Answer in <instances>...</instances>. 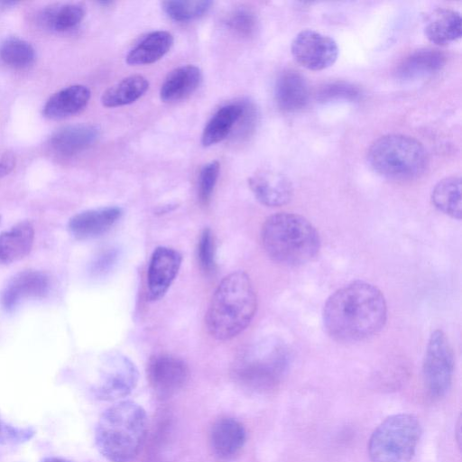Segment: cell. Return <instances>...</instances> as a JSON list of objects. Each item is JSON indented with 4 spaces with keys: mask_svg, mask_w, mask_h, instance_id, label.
<instances>
[{
    "mask_svg": "<svg viewBox=\"0 0 462 462\" xmlns=\"http://www.w3.org/2000/svg\"><path fill=\"white\" fill-rule=\"evenodd\" d=\"M324 328L335 340L356 342L376 335L387 319L383 292L374 284L355 281L335 291L322 312Z\"/></svg>",
    "mask_w": 462,
    "mask_h": 462,
    "instance_id": "6da1fadb",
    "label": "cell"
},
{
    "mask_svg": "<svg viewBox=\"0 0 462 462\" xmlns=\"http://www.w3.org/2000/svg\"><path fill=\"white\" fill-rule=\"evenodd\" d=\"M257 296L248 274L243 271L222 279L209 301L205 325L215 339L225 341L243 332L254 319Z\"/></svg>",
    "mask_w": 462,
    "mask_h": 462,
    "instance_id": "7a4b0ae2",
    "label": "cell"
},
{
    "mask_svg": "<svg viewBox=\"0 0 462 462\" xmlns=\"http://www.w3.org/2000/svg\"><path fill=\"white\" fill-rule=\"evenodd\" d=\"M144 409L132 401H121L101 414L95 430L97 449L110 462H130L141 451L147 435Z\"/></svg>",
    "mask_w": 462,
    "mask_h": 462,
    "instance_id": "3957f363",
    "label": "cell"
},
{
    "mask_svg": "<svg viewBox=\"0 0 462 462\" xmlns=\"http://www.w3.org/2000/svg\"><path fill=\"white\" fill-rule=\"evenodd\" d=\"M261 241L268 256L286 266H300L319 254L320 237L304 217L289 212L270 216L261 230Z\"/></svg>",
    "mask_w": 462,
    "mask_h": 462,
    "instance_id": "277c9868",
    "label": "cell"
},
{
    "mask_svg": "<svg viewBox=\"0 0 462 462\" xmlns=\"http://www.w3.org/2000/svg\"><path fill=\"white\" fill-rule=\"evenodd\" d=\"M367 162L379 175L393 180H409L420 176L428 163L422 143L400 134L375 140L368 149Z\"/></svg>",
    "mask_w": 462,
    "mask_h": 462,
    "instance_id": "5b68a950",
    "label": "cell"
},
{
    "mask_svg": "<svg viewBox=\"0 0 462 462\" xmlns=\"http://www.w3.org/2000/svg\"><path fill=\"white\" fill-rule=\"evenodd\" d=\"M288 365V353L282 344L264 339L248 346L236 358L234 373L245 387L266 391L278 384Z\"/></svg>",
    "mask_w": 462,
    "mask_h": 462,
    "instance_id": "8992f818",
    "label": "cell"
},
{
    "mask_svg": "<svg viewBox=\"0 0 462 462\" xmlns=\"http://www.w3.org/2000/svg\"><path fill=\"white\" fill-rule=\"evenodd\" d=\"M421 435L417 417L398 413L387 417L372 433L368 454L372 462H411Z\"/></svg>",
    "mask_w": 462,
    "mask_h": 462,
    "instance_id": "52a82bcc",
    "label": "cell"
},
{
    "mask_svg": "<svg viewBox=\"0 0 462 462\" xmlns=\"http://www.w3.org/2000/svg\"><path fill=\"white\" fill-rule=\"evenodd\" d=\"M454 373V354L446 334L437 329L428 340L422 365L424 383L432 398H441L449 390Z\"/></svg>",
    "mask_w": 462,
    "mask_h": 462,
    "instance_id": "ba28073f",
    "label": "cell"
},
{
    "mask_svg": "<svg viewBox=\"0 0 462 462\" xmlns=\"http://www.w3.org/2000/svg\"><path fill=\"white\" fill-rule=\"evenodd\" d=\"M138 378V370L127 356L111 352L105 359L99 380L94 387L95 394L105 401L123 398L135 388Z\"/></svg>",
    "mask_w": 462,
    "mask_h": 462,
    "instance_id": "9c48e42d",
    "label": "cell"
},
{
    "mask_svg": "<svg viewBox=\"0 0 462 462\" xmlns=\"http://www.w3.org/2000/svg\"><path fill=\"white\" fill-rule=\"evenodd\" d=\"M296 61L311 70H321L331 66L338 56L337 42L329 36L311 29L300 31L291 44Z\"/></svg>",
    "mask_w": 462,
    "mask_h": 462,
    "instance_id": "30bf717a",
    "label": "cell"
},
{
    "mask_svg": "<svg viewBox=\"0 0 462 462\" xmlns=\"http://www.w3.org/2000/svg\"><path fill=\"white\" fill-rule=\"evenodd\" d=\"M147 375L157 394L170 396L185 385L189 378V368L187 364L176 356L158 354L151 357Z\"/></svg>",
    "mask_w": 462,
    "mask_h": 462,
    "instance_id": "8fae6325",
    "label": "cell"
},
{
    "mask_svg": "<svg viewBox=\"0 0 462 462\" xmlns=\"http://www.w3.org/2000/svg\"><path fill=\"white\" fill-rule=\"evenodd\" d=\"M182 261L175 249L159 246L152 252L147 269V291L151 300H158L176 278Z\"/></svg>",
    "mask_w": 462,
    "mask_h": 462,
    "instance_id": "7c38bea8",
    "label": "cell"
},
{
    "mask_svg": "<svg viewBox=\"0 0 462 462\" xmlns=\"http://www.w3.org/2000/svg\"><path fill=\"white\" fill-rule=\"evenodd\" d=\"M248 183L257 200L267 207L283 206L293 196L289 178L275 171H259L249 178Z\"/></svg>",
    "mask_w": 462,
    "mask_h": 462,
    "instance_id": "4fadbf2b",
    "label": "cell"
},
{
    "mask_svg": "<svg viewBox=\"0 0 462 462\" xmlns=\"http://www.w3.org/2000/svg\"><path fill=\"white\" fill-rule=\"evenodd\" d=\"M121 216L122 209L118 207L85 210L69 219V229L78 239L97 237L107 232Z\"/></svg>",
    "mask_w": 462,
    "mask_h": 462,
    "instance_id": "5bb4252c",
    "label": "cell"
},
{
    "mask_svg": "<svg viewBox=\"0 0 462 462\" xmlns=\"http://www.w3.org/2000/svg\"><path fill=\"white\" fill-rule=\"evenodd\" d=\"M48 277L37 271H24L12 278L3 291L1 301L7 310L23 300L44 296L49 291Z\"/></svg>",
    "mask_w": 462,
    "mask_h": 462,
    "instance_id": "9a60e30c",
    "label": "cell"
},
{
    "mask_svg": "<svg viewBox=\"0 0 462 462\" xmlns=\"http://www.w3.org/2000/svg\"><path fill=\"white\" fill-rule=\"evenodd\" d=\"M210 445L220 458L228 459L239 453L246 440L244 425L231 417L216 420L210 430Z\"/></svg>",
    "mask_w": 462,
    "mask_h": 462,
    "instance_id": "2e32d148",
    "label": "cell"
},
{
    "mask_svg": "<svg viewBox=\"0 0 462 462\" xmlns=\"http://www.w3.org/2000/svg\"><path fill=\"white\" fill-rule=\"evenodd\" d=\"M274 97L280 109L285 112H297L307 106L310 100V88L300 73L289 69L278 77Z\"/></svg>",
    "mask_w": 462,
    "mask_h": 462,
    "instance_id": "e0dca14e",
    "label": "cell"
},
{
    "mask_svg": "<svg viewBox=\"0 0 462 462\" xmlns=\"http://www.w3.org/2000/svg\"><path fill=\"white\" fill-rule=\"evenodd\" d=\"M98 129L91 125H72L57 130L50 139L53 151L63 156L77 154L98 138Z\"/></svg>",
    "mask_w": 462,
    "mask_h": 462,
    "instance_id": "ac0fdd59",
    "label": "cell"
},
{
    "mask_svg": "<svg viewBox=\"0 0 462 462\" xmlns=\"http://www.w3.org/2000/svg\"><path fill=\"white\" fill-rule=\"evenodd\" d=\"M424 33L430 42L440 46L459 39L462 33L460 14L445 7L433 10L427 18Z\"/></svg>",
    "mask_w": 462,
    "mask_h": 462,
    "instance_id": "d6986e66",
    "label": "cell"
},
{
    "mask_svg": "<svg viewBox=\"0 0 462 462\" xmlns=\"http://www.w3.org/2000/svg\"><path fill=\"white\" fill-rule=\"evenodd\" d=\"M202 72L194 65H183L171 70L163 81L160 97L165 103L182 100L190 96L200 85Z\"/></svg>",
    "mask_w": 462,
    "mask_h": 462,
    "instance_id": "ffe728a7",
    "label": "cell"
},
{
    "mask_svg": "<svg viewBox=\"0 0 462 462\" xmlns=\"http://www.w3.org/2000/svg\"><path fill=\"white\" fill-rule=\"evenodd\" d=\"M90 90L84 85H72L52 95L43 106L50 119H62L80 112L88 105Z\"/></svg>",
    "mask_w": 462,
    "mask_h": 462,
    "instance_id": "44dd1931",
    "label": "cell"
},
{
    "mask_svg": "<svg viewBox=\"0 0 462 462\" xmlns=\"http://www.w3.org/2000/svg\"><path fill=\"white\" fill-rule=\"evenodd\" d=\"M34 229L22 221L0 234V263H11L27 255L33 245Z\"/></svg>",
    "mask_w": 462,
    "mask_h": 462,
    "instance_id": "7402d4cb",
    "label": "cell"
},
{
    "mask_svg": "<svg viewBox=\"0 0 462 462\" xmlns=\"http://www.w3.org/2000/svg\"><path fill=\"white\" fill-rule=\"evenodd\" d=\"M446 56L438 49L422 48L406 56L399 64L396 75L402 79H412L439 71L445 64Z\"/></svg>",
    "mask_w": 462,
    "mask_h": 462,
    "instance_id": "603a6c76",
    "label": "cell"
},
{
    "mask_svg": "<svg viewBox=\"0 0 462 462\" xmlns=\"http://www.w3.org/2000/svg\"><path fill=\"white\" fill-rule=\"evenodd\" d=\"M247 105L248 103H231L220 107L203 130L202 145L208 147L223 141L236 123L244 117Z\"/></svg>",
    "mask_w": 462,
    "mask_h": 462,
    "instance_id": "cb8c5ba5",
    "label": "cell"
},
{
    "mask_svg": "<svg viewBox=\"0 0 462 462\" xmlns=\"http://www.w3.org/2000/svg\"><path fill=\"white\" fill-rule=\"evenodd\" d=\"M173 36L166 31H155L146 35L127 54L129 65H146L162 59L171 48Z\"/></svg>",
    "mask_w": 462,
    "mask_h": 462,
    "instance_id": "d4e9b609",
    "label": "cell"
},
{
    "mask_svg": "<svg viewBox=\"0 0 462 462\" xmlns=\"http://www.w3.org/2000/svg\"><path fill=\"white\" fill-rule=\"evenodd\" d=\"M148 88L149 82L143 76H129L106 89L101 102L106 107L129 105L139 99Z\"/></svg>",
    "mask_w": 462,
    "mask_h": 462,
    "instance_id": "484cf974",
    "label": "cell"
},
{
    "mask_svg": "<svg viewBox=\"0 0 462 462\" xmlns=\"http://www.w3.org/2000/svg\"><path fill=\"white\" fill-rule=\"evenodd\" d=\"M433 205L445 215L460 219L461 207V178L449 176L439 180L431 192Z\"/></svg>",
    "mask_w": 462,
    "mask_h": 462,
    "instance_id": "4316f807",
    "label": "cell"
},
{
    "mask_svg": "<svg viewBox=\"0 0 462 462\" xmlns=\"http://www.w3.org/2000/svg\"><path fill=\"white\" fill-rule=\"evenodd\" d=\"M85 16L83 6L78 4L51 5L41 14V22L55 32H67L75 28Z\"/></svg>",
    "mask_w": 462,
    "mask_h": 462,
    "instance_id": "83f0119b",
    "label": "cell"
},
{
    "mask_svg": "<svg viewBox=\"0 0 462 462\" xmlns=\"http://www.w3.org/2000/svg\"><path fill=\"white\" fill-rule=\"evenodd\" d=\"M35 59L33 47L19 38H8L0 45V60L6 65L23 69L31 65Z\"/></svg>",
    "mask_w": 462,
    "mask_h": 462,
    "instance_id": "f1b7e54d",
    "label": "cell"
},
{
    "mask_svg": "<svg viewBox=\"0 0 462 462\" xmlns=\"http://www.w3.org/2000/svg\"><path fill=\"white\" fill-rule=\"evenodd\" d=\"M211 1H164L162 9L165 14L174 21L186 22L199 18L210 8Z\"/></svg>",
    "mask_w": 462,
    "mask_h": 462,
    "instance_id": "f546056e",
    "label": "cell"
},
{
    "mask_svg": "<svg viewBox=\"0 0 462 462\" xmlns=\"http://www.w3.org/2000/svg\"><path fill=\"white\" fill-rule=\"evenodd\" d=\"M360 90L356 86L345 82H329L319 88L316 98L319 102L327 103L338 100L355 101L360 97Z\"/></svg>",
    "mask_w": 462,
    "mask_h": 462,
    "instance_id": "4dcf8cb0",
    "label": "cell"
},
{
    "mask_svg": "<svg viewBox=\"0 0 462 462\" xmlns=\"http://www.w3.org/2000/svg\"><path fill=\"white\" fill-rule=\"evenodd\" d=\"M226 25L236 34L241 37H250L255 32L257 20L252 12L238 9L228 16Z\"/></svg>",
    "mask_w": 462,
    "mask_h": 462,
    "instance_id": "1f68e13d",
    "label": "cell"
},
{
    "mask_svg": "<svg viewBox=\"0 0 462 462\" xmlns=\"http://www.w3.org/2000/svg\"><path fill=\"white\" fill-rule=\"evenodd\" d=\"M198 261L201 270L206 274H211L215 270V243L212 232L205 228L200 235L198 244Z\"/></svg>",
    "mask_w": 462,
    "mask_h": 462,
    "instance_id": "d6a6232c",
    "label": "cell"
},
{
    "mask_svg": "<svg viewBox=\"0 0 462 462\" xmlns=\"http://www.w3.org/2000/svg\"><path fill=\"white\" fill-rule=\"evenodd\" d=\"M219 163L212 161L201 170L199 177V197L203 204H208L211 199L219 175Z\"/></svg>",
    "mask_w": 462,
    "mask_h": 462,
    "instance_id": "836d02e7",
    "label": "cell"
},
{
    "mask_svg": "<svg viewBox=\"0 0 462 462\" xmlns=\"http://www.w3.org/2000/svg\"><path fill=\"white\" fill-rule=\"evenodd\" d=\"M34 431L31 428H16L0 419V444H17L29 440Z\"/></svg>",
    "mask_w": 462,
    "mask_h": 462,
    "instance_id": "e575fe53",
    "label": "cell"
},
{
    "mask_svg": "<svg viewBox=\"0 0 462 462\" xmlns=\"http://www.w3.org/2000/svg\"><path fill=\"white\" fill-rule=\"evenodd\" d=\"M118 255L116 248L111 247L103 251L93 263L92 272L97 275L106 273L116 263Z\"/></svg>",
    "mask_w": 462,
    "mask_h": 462,
    "instance_id": "d590c367",
    "label": "cell"
},
{
    "mask_svg": "<svg viewBox=\"0 0 462 462\" xmlns=\"http://www.w3.org/2000/svg\"><path fill=\"white\" fill-rule=\"evenodd\" d=\"M14 158L10 153L0 156V178L7 175L14 167Z\"/></svg>",
    "mask_w": 462,
    "mask_h": 462,
    "instance_id": "8d00e7d4",
    "label": "cell"
},
{
    "mask_svg": "<svg viewBox=\"0 0 462 462\" xmlns=\"http://www.w3.org/2000/svg\"><path fill=\"white\" fill-rule=\"evenodd\" d=\"M42 462H72L70 460H68L66 458L62 457H44Z\"/></svg>",
    "mask_w": 462,
    "mask_h": 462,
    "instance_id": "74e56055",
    "label": "cell"
},
{
    "mask_svg": "<svg viewBox=\"0 0 462 462\" xmlns=\"http://www.w3.org/2000/svg\"><path fill=\"white\" fill-rule=\"evenodd\" d=\"M18 4L16 1H0V5L5 7H11Z\"/></svg>",
    "mask_w": 462,
    "mask_h": 462,
    "instance_id": "f35d334b",
    "label": "cell"
}]
</instances>
